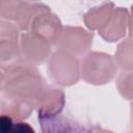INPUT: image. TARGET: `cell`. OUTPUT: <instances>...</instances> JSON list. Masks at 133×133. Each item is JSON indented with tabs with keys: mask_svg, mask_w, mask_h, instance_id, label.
<instances>
[{
	"mask_svg": "<svg viewBox=\"0 0 133 133\" xmlns=\"http://www.w3.org/2000/svg\"><path fill=\"white\" fill-rule=\"evenodd\" d=\"M80 64L75 55L57 49L48 62V73L53 81L62 86H70L78 82L80 77Z\"/></svg>",
	"mask_w": 133,
	"mask_h": 133,
	"instance_id": "cell-3",
	"label": "cell"
},
{
	"mask_svg": "<svg viewBox=\"0 0 133 133\" xmlns=\"http://www.w3.org/2000/svg\"><path fill=\"white\" fill-rule=\"evenodd\" d=\"M18 26L12 23L1 21V59L10 60L19 56L20 47L18 43Z\"/></svg>",
	"mask_w": 133,
	"mask_h": 133,
	"instance_id": "cell-9",
	"label": "cell"
},
{
	"mask_svg": "<svg viewBox=\"0 0 133 133\" xmlns=\"http://www.w3.org/2000/svg\"><path fill=\"white\" fill-rule=\"evenodd\" d=\"M114 10V5L112 2H106L100 6L90 8L84 16L85 25L91 30L102 29L109 19L111 18Z\"/></svg>",
	"mask_w": 133,
	"mask_h": 133,
	"instance_id": "cell-10",
	"label": "cell"
},
{
	"mask_svg": "<svg viewBox=\"0 0 133 133\" xmlns=\"http://www.w3.org/2000/svg\"><path fill=\"white\" fill-rule=\"evenodd\" d=\"M116 62L111 55L99 52H91L86 55L81 64L83 79L95 85L106 84L116 74Z\"/></svg>",
	"mask_w": 133,
	"mask_h": 133,
	"instance_id": "cell-2",
	"label": "cell"
},
{
	"mask_svg": "<svg viewBox=\"0 0 133 133\" xmlns=\"http://www.w3.org/2000/svg\"><path fill=\"white\" fill-rule=\"evenodd\" d=\"M131 128L133 130V103L131 104Z\"/></svg>",
	"mask_w": 133,
	"mask_h": 133,
	"instance_id": "cell-17",
	"label": "cell"
},
{
	"mask_svg": "<svg viewBox=\"0 0 133 133\" xmlns=\"http://www.w3.org/2000/svg\"><path fill=\"white\" fill-rule=\"evenodd\" d=\"M20 52L24 60L31 63H41L49 57L51 43L33 31H28L21 35Z\"/></svg>",
	"mask_w": 133,
	"mask_h": 133,
	"instance_id": "cell-5",
	"label": "cell"
},
{
	"mask_svg": "<svg viewBox=\"0 0 133 133\" xmlns=\"http://www.w3.org/2000/svg\"><path fill=\"white\" fill-rule=\"evenodd\" d=\"M116 63L125 70L133 71V37L122 42L115 52Z\"/></svg>",
	"mask_w": 133,
	"mask_h": 133,
	"instance_id": "cell-13",
	"label": "cell"
},
{
	"mask_svg": "<svg viewBox=\"0 0 133 133\" xmlns=\"http://www.w3.org/2000/svg\"><path fill=\"white\" fill-rule=\"evenodd\" d=\"M48 10H50V8L45 4H30L22 0L15 17L17 26L22 30H27L30 28L31 22L37 15Z\"/></svg>",
	"mask_w": 133,
	"mask_h": 133,
	"instance_id": "cell-11",
	"label": "cell"
},
{
	"mask_svg": "<svg viewBox=\"0 0 133 133\" xmlns=\"http://www.w3.org/2000/svg\"><path fill=\"white\" fill-rule=\"evenodd\" d=\"M64 105V94L59 88L47 87L39 99L36 108L39 118L53 117L59 114Z\"/></svg>",
	"mask_w": 133,
	"mask_h": 133,
	"instance_id": "cell-8",
	"label": "cell"
},
{
	"mask_svg": "<svg viewBox=\"0 0 133 133\" xmlns=\"http://www.w3.org/2000/svg\"><path fill=\"white\" fill-rule=\"evenodd\" d=\"M24 1H36V0H24Z\"/></svg>",
	"mask_w": 133,
	"mask_h": 133,
	"instance_id": "cell-18",
	"label": "cell"
},
{
	"mask_svg": "<svg viewBox=\"0 0 133 133\" xmlns=\"http://www.w3.org/2000/svg\"><path fill=\"white\" fill-rule=\"evenodd\" d=\"M30 29L34 33L49 41L51 44L55 45L62 31V26L60 20L55 15L51 14V10H48L37 15L33 19Z\"/></svg>",
	"mask_w": 133,
	"mask_h": 133,
	"instance_id": "cell-6",
	"label": "cell"
},
{
	"mask_svg": "<svg viewBox=\"0 0 133 133\" xmlns=\"http://www.w3.org/2000/svg\"><path fill=\"white\" fill-rule=\"evenodd\" d=\"M119 94L128 100H133V73H122L116 82Z\"/></svg>",
	"mask_w": 133,
	"mask_h": 133,
	"instance_id": "cell-14",
	"label": "cell"
},
{
	"mask_svg": "<svg viewBox=\"0 0 133 133\" xmlns=\"http://www.w3.org/2000/svg\"><path fill=\"white\" fill-rule=\"evenodd\" d=\"M33 108L34 107L31 105L20 102L18 100L10 99V98L2 95V100H1L2 114H6V115L10 116L12 119L22 121V119L28 117L31 114Z\"/></svg>",
	"mask_w": 133,
	"mask_h": 133,
	"instance_id": "cell-12",
	"label": "cell"
},
{
	"mask_svg": "<svg viewBox=\"0 0 133 133\" xmlns=\"http://www.w3.org/2000/svg\"><path fill=\"white\" fill-rule=\"evenodd\" d=\"M128 27H129V34L131 37H133V5H132V9H131V15L129 16Z\"/></svg>",
	"mask_w": 133,
	"mask_h": 133,
	"instance_id": "cell-16",
	"label": "cell"
},
{
	"mask_svg": "<svg viewBox=\"0 0 133 133\" xmlns=\"http://www.w3.org/2000/svg\"><path fill=\"white\" fill-rule=\"evenodd\" d=\"M44 78L29 61L20 59L2 70V95L36 108L47 89Z\"/></svg>",
	"mask_w": 133,
	"mask_h": 133,
	"instance_id": "cell-1",
	"label": "cell"
},
{
	"mask_svg": "<svg viewBox=\"0 0 133 133\" xmlns=\"http://www.w3.org/2000/svg\"><path fill=\"white\" fill-rule=\"evenodd\" d=\"M21 2L22 0H1V17L5 20H15Z\"/></svg>",
	"mask_w": 133,
	"mask_h": 133,
	"instance_id": "cell-15",
	"label": "cell"
},
{
	"mask_svg": "<svg viewBox=\"0 0 133 133\" xmlns=\"http://www.w3.org/2000/svg\"><path fill=\"white\" fill-rule=\"evenodd\" d=\"M92 33L81 27L66 26L62 28L55 46L57 49L64 50L75 56L83 55L90 49L92 45Z\"/></svg>",
	"mask_w": 133,
	"mask_h": 133,
	"instance_id": "cell-4",
	"label": "cell"
},
{
	"mask_svg": "<svg viewBox=\"0 0 133 133\" xmlns=\"http://www.w3.org/2000/svg\"><path fill=\"white\" fill-rule=\"evenodd\" d=\"M129 23V14L126 8H114L113 14L107 24L99 30V34L107 42H115L122 38L127 31Z\"/></svg>",
	"mask_w": 133,
	"mask_h": 133,
	"instance_id": "cell-7",
	"label": "cell"
}]
</instances>
